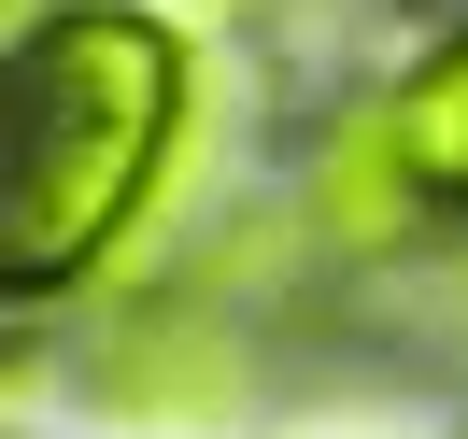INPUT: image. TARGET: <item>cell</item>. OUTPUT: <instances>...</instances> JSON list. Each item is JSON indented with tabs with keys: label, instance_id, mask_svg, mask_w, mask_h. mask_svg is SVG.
Wrapping results in <instances>:
<instances>
[{
	"label": "cell",
	"instance_id": "obj_3",
	"mask_svg": "<svg viewBox=\"0 0 468 439\" xmlns=\"http://www.w3.org/2000/svg\"><path fill=\"white\" fill-rule=\"evenodd\" d=\"M383 142H398V171L426 184V213H468V29L426 43V57L383 86Z\"/></svg>",
	"mask_w": 468,
	"mask_h": 439
},
{
	"label": "cell",
	"instance_id": "obj_1",
	"mask_svg": "<svg viewBox=\"0 0 468 439\" xmlns=\"http://www.w3.org/2000/svg\"><path fill=\"white\" fill-rule=\"evenodd\" d=\"M185 142V43L128 0H58L0 43V298H58L143 227Z\"/></svg>",
	"mask_w": 468,
	"mask_h": 439
},
{
	"label": "cell",
	"instance_id": "obj_2",
	"mask_svg": "<svg viewBox=\"0 0 468 439\" xmlns=\"http://www.w3.org/2000/svg\"><path fill=\"white\" fill-rule=\"evenodd\" d=\"M100 397H114L128 425H213V411L241 397V354H228V326H213L199 298H156V312H128V326H114Z\"/></svg>",
	"mask_w": 468,
	"mask_h": 439
}]
</instances>
